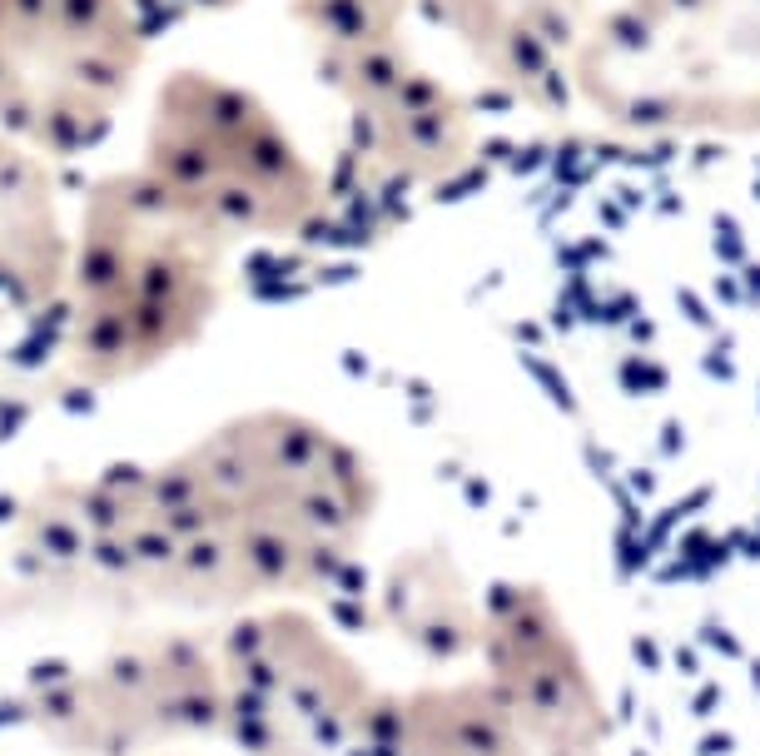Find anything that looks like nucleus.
I'll return each instance as SVG.
<instances>
[{
  "instance_id": "obj_1",
  "label": "nucleus",
  "mask_w": 760,
  "mask_h": 756,
  "mask_svg": "<svg viewBox=\"0 0 760 756\" xmlns=\"http://www.w3.org/2000/svg\"><path fill=\"white\" fill-rule=\"evenodd\" d=\"M135 66L125 0H0V119L25 140L90 145L125 105Z\"/></svg>"
},
{
  "instance_id": "obj_2",
  "label": "nucleus",
  "mask_w": 760,
  "mask_h": 756,
  "mask_svg": "<svg viewBox=\"0 0 760 756\" xmlns=\"http://www.w3.org/2000/svg\"><path fill=\"white\" fill-rule=\"evenodd\" d=\"M145 180L194 219L268 225L309 209L313 170L254 95L180 76L160 95Z\"/></svg>"
}]
</instances>
